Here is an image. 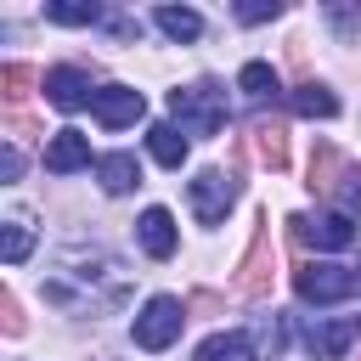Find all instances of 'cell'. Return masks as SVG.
<instances>
[{
    "mask_svg": "<svg viewBox=\"0 0 361 361\" xmlns=\"http://www.w3.org/2000/svg\"><path fill=\"white\" fill-rule=\"evenodd\" d=\"M85 164H90V135H79V130H56V135L45 141V169L73 175V169H85Z\"/></svg>",
    "mask_w": 361,
    "mask_h": 361,
    "instance_id": "7c38bea8",
    "label": "cell"
},
{
    "mask_svg": "<svg viewBox=\"0 0 361 361\" xmlns=\"http://www.w3.org/2000/svg\"><path fill=\"white\" fill-rule=\"evenodd\" d=\"M96 175H102V192H113V197H124L130 186H141V164H135L130 152H107V158L96 164Z\"/></svg>",
    "mask_w": 361,
    "mask_h": 361,
    "instance_id": "9a60e30c",
    "label": "cell"
},
{
    "mask_svg": "<svg viewBox=\"0 0 361 361\" xmlns=\"http://www.w3.org/2000/svg\"><path fill=\"white\" fill-rule=\"evenodd\" d=\"M45 299L62 310H113L130 299V271L102 248H68L56 254V271L45 276Z\"/></svg>",
    "mask_w": 361,
    "mask_h": 361,
    "instance_id": "6da1fadb",
    "label": "cell"
},
{
    "mask_svg": "<svg viewBox=\"0 0 361 361\" xmlns=\"http://www.w3.org/2000/svg\"><path fill=\"white\" fill-rule=\"evenodd\" d=\"M28 85H34V68H28V62H6V68H0V90H6V102H23Z\"/></svg>",
    "mask_w": 361,
    "mask_h": 361,
    "instance_id": "7402d4cb",
    "label": "cell"
},
{
    "mask_svg": "<svg viewBox=\"0 0 361 361\" xmlns=\"http://www.w3.org/2000/svg\"><path fill=\"white\" fill-rule=\"evenodd\" d=\"M271 282H276V254H271V226L259 220V231H254V243H248V254H243V265H237V293L265 299Z\"/></svg>",
    "mask_w": 361,
    "mask_h": 361,
    "instance_id": "52a82bcc",
    "label": "cell"
},
{
    "mask_svg": "<svg viewBox=\"0 0 361 361\" xmlns=\"http://www.w3.org/2000/svg\"><path fill=\"white\" fill-rule=\"evenodd\" d=\"M0 322H6V333H23V310H17V293L11 288L0 293Z\"/></svg>",
    "mask_w": 361,
    "mask_h": 361,
    "instance_id": "484cf974",
    "label": "cell"
},
{
    "mask_svg": "<svg viewBox=\"0 0 361 361\" xmlns=\"http://www.w3.org/2000/svg\"><path fill=\"white\" fill-rule=\"evenodd\" d=\"M28 248H34V231H28L23 220H6V226H0V254H6V265H23Z\"/></svg>",
    "mask_w": 361,
    "mask_h": 361,
    "instance_id": "44dd1931",
    "label": "cell"
},
{
    "mask_svg": "<svg viewBox=\"0 0 361 361\" xmlns=\"http://www.w3.org/2000/svg\"><path fill=\"white\" fill-rule=\"evenodd\" d=\"M158 28H164L169 39H197V34H203V17H197L192 6H158Z\"/></svg>",
    "mask_w": 361,
    "mask_h": 361,
    "instance_id": "ffe728a7",
    "label": "cell"
},
{
    "mask_svg": "<svg viewBox=\"0 0 361 361\" xmlns=\"http://www.w3.org/2000/svg\"><path fill=\"white\" fill-rule=\"evenodd\" d=\"M45 17H51V23L79 28V23H102V6H96V0H90V6H45Z\"/></svg>",
    "mask_w": 361,
    "mask_h": 361,
    "instance_id": "cb8c5ba5",
    "label": "cell"
},
{
    "mask_svg": "<svg viewBox=\"0 0 361 361\" xmlns=\"http://www.w3.org/2000/svg\"><path fill=\"white\" fill-rule=\"evenodd\" d=\"M322 17L333 23V34H344V39H361V6H322Z\"/></svg>",
    "mask_w": 361,
    "mask_h": 361,
    "instance_id": "603a6c76",
    "label": "cell"
},
{
    "mask_svg": "<svg viewBox=\"0 0 361 361\" xmlns=\"http://www.w3.org/2000/svg\"><path fill=\"white\" fill-rule=\"evenodd\" d=\"M293 288H299L305 305H338V299H350L361 288V276L350 265H316V259H305L293 271Z\"/></svg>",
    "mask_w": 361,
    "mask_h": 361,
    "instance_id": "277c9868",
    "label": "cell"
},
{
    "mask_svg": "<svg viewBox=\"0 0 361 361\" xmlns=\"http://www.w3.org/2000/svg\"><path fill=\"white\" fill-rule=\"evenodd\" d=\"M180 327H186V305L169 299V293H158V299H147L141 316H135V344H141V350H169V344L180 338Z\"/></svg>",
    "mask_w": 361,
    "mask_h": 361,
    "instance_id": "5b68a950",
    "label": "cell"
},
{
    "mask_svg": "<svg viewBox=\"0 0 361 361\" xmlns=\"http://www.w3.org/2000/svg\"><path fill=\"white\" fill-rule=\"evenodd\" d=\"M186 197H192V214H197L203 226H220L226 209L237 203V175H226V169H203V175L186 186Z\"/></svg>",
    "mask_w": 361,
    "mask_h": 361,
    "instance_id": "8992f818",
    "label": "cell"
},
{
    "mask_svg": "<svg viewBox=\"0 0 361 361\" xmlns=\"http://www.w3.org/2000/svg\"><path fill=\"white\" fill-rule=\"evenodd\" d=\"M90 113H96L107 130H124V124H135V118L147 113V102H141L135 85H102L96 102H90Z\"/></svg>",
    "mask_w": 361,
    "mask_h": 361,
    "instance_id": "9c48e42d",
    "label": "cell"
},
{
    "mask_svg": "<svg viewBox=\"0 0 361 361\" xmlns=\"http://www.w3.org/2000/svg\"><path fill=\"white\" fill-rule=\"evenodd\" d=\"M169 113L180 118V130L214 135V130L226 124V90H220L214 79H197V85H186V90H169Z\"/></svg>",
    "mask_w": 361,
    "mask_h": 361,
    "instance_id": "3957f363",
    "label": "cell"
},
{
    "mask_svg": "<svg viewBox=\"0 0 361 361\" xmlns=\"http://www.w3.org/2000/svg\"><path fill=\"white\" fill-rule=\"evenodd\" d=\"M147 147H152V158H158L164 169H180V164H186V135H180L175 124H152V130H147Z\"/></svg>",
    "mask_w": 361,
    "mask_h": 361,
    "instance_id": "ac0fdd59",
    "label": "cell"
},
{
    "mask_svg": "<svg viewBox=\"0 0 361 361\" xmlns=\"http://www.w3.org/2000/svg\"><path fill=\"white\" fill-rule=\"evenodd\" d=\"M350 338H355L350 322H322V327L305 333V350H310V361H338V355L350 350Z\"/></svg>",
    "mask_w": 361,
    "mask_h": 361,
    "instance_id": "5bb4252c",
    "label": "cell"
},
{
    "mask_svg": "<svg viewBox=\"0 0 361 361\" xmlns=\"http://www.w3.org/2000/svg\"><path fill=\"white\" fill-rule=\"evenodd\" d=\"M45 96H51V107H62V113H79L85 102H96L90 79H85L79 68H51V73H45Z\"/></svg>",
    "mask_w": 361,
    "mask_h": 361,
    "instance_id": "30bf717a",
    "label": "cell"
},
{
    "mask_svg": "<svg viewBox=\"0 0 361 361\" xmlns=\"http://www.w3.org/2000/svg\"><path fill=\"white\" fill-rule=\"evenodd\" d=\"M192 361H254V344H248V333H214L197 344Z\"/></svg>",
    "mask_w": 361,
    "mask_h": 361,
    "instance_id": "2e32d148",
    "label": "cell"
},
{
    "mask_svg": "<svg viewBox=\"0 0 361 361\" xmlns=\"http://www.w3.org/2000/svg\"><path fill=\"white\" fill-rule=\"evenodd\" d=\"M276 11H282L276 0H243V6H237V17H243V23H271Z\"/></svg>",
    "mask_w": 361,
    "mask_h": 361,
    "instance_id": "d4e9b609",
    "label": "cell"
},
{
    "mask_svg": "<svg viewBox=\"0 0 361 361\" xmlns=\"http://www.w3.org/2000/svg\"><path fill=\"white\" fill-rule=\"evenodd\" d=\"M293 107H299L305 118H333V113H338V96H333L327 85H316V79H305V85L293 90Z\"/></svg>",
    "mask_w": 361,
    "mask_h": 361,
    "instance_id": "d6986e66",
    "label": "cell"
},
{
    "mask_svg": "<svg viewBox=\"0 0 361 361\" xmlns=\"http://www.w3.org/2000/svg\"><path fill=\"white\" fill-rule=\"evenodd\" d=\"M0 175H6V180H17V175H23V158H17V147H6V158H0Z\"/></svg>",
    "mask_w": 361,
    "mask_h": 361,
    "instance_id": "4316f807",
    "label": "cell"
},
{
    "mask_svg": "<svg viewBox=\"0 0 361 361\" xmlns=\"http://www.w3.org/2000/svg\"><path fill=\"white\" fill-rule=\"evenodd\" d=\"M248 147H254V158H259L265 169H288V124H282V118H254Z\"/></svg>",
    "mask_w": 361,
    "mask_h": 361,
    "instance_id": "8fae6325",
    "label": "cell"
},
{
    "mask_svg": "<svg viewBox=\"0 0 361 361\" xmlns=\"http://www.w3.org/2000/svg\"><path fill=\"white\" fill-rule=\"evenodd\" d=\"M310 192L316 197H333L338 214H350V209H361V169L333 141H316L310 147Z\"/></svg>",
    "mask_w": 361,
    "mask_h": 361,
    "instance_id": "7a4b0ae2",
    "label": "cell"
},
{
    "mask_svg": "<svg viewBox=\"0 0 361 361\" xmlns=\"http://www.w3.org/2000/svg\"><path fill=\"white\" fill-rule=\"evenodd\" d=\"M237 90H243L248 102H271V96L282 90V79H276V68H271V62H243V73H237Z\"/></svg>",
    "mask_w": 361,
    "mask_h": 361,
    "instance_id": "e0dca14e",
    "label": "cell"
},
{
    "mask_svg": "<svg viewBox=\"0 0 361 361\" xmlns=\"http://www.w3.org/2000/svg\"><path fill=\"white\" fill-rule=\"evenodd\" d=\"M288 231L299 237V243H310V248H350L355 243V226H350V214H293L288 220Z\"/></svg>",
    "mask_w": 361,
    "mask_h": 361,
    "instance_id": "ba28073f",
    "label": "cell"
},
{
    "mask_svg": "<svg viewBox=\"0 0 361 361\" xmlns=\"http://www.w3.org/2000/svg\"><path fill=\"white\" fill-rule=\"evenodd\" d=\"M135 237H141V248H147L152 259H169V254H175V220H169V209H147V214L135 220Z\"/></svg>",
    "mask_w": 361,
    "mask_h": 361,
    "instance_id": "4fadbf2b",
    "label": "cell"
}]
</instances>
